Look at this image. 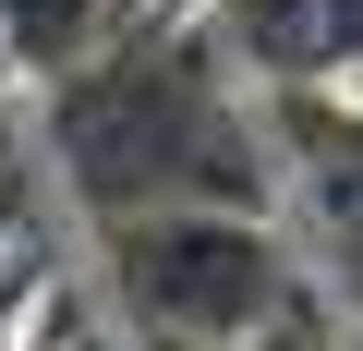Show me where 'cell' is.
<instances>
[{
  "mask_svg": "<svg viewBox=\"0 0 363 351\" xmlns=\"http://www.w3.org/2000/svg\"><path fill=\"white\" fill-rule=\"evenodd\" d=\"M37 157L73 194L85 230L145 218V206H279V121L267 97L218 61V37L194 13H145L133 37H109L85 73H61L37 97Z\"/></svg>",
  "mask_w": 363,
  "mask_h": 351,
  "instance_id": "1",
  "label": "cell"
},
{
  "mask_svg": "<svg viewBox=\"0 0 363 351\" xmlns=\"http://www.w3.org/2000/svg\"><path fill=\"white\" fill-rule=\"evenodd\" d=\"M182 13H194V0H182Z\"/></svg>",
  "mask_w": 363,
  "mask_h": 351,
  "instance_id": "5",
  "label": "cell"
},
{
  "mask_svg": "<svg viewBox=\"0 0 363 351\" xmlns=\"http://www.w3.org/2000/svg\"><path fill=\"white\" fill-rule=\"evenodd\" d=\"M145 13H182V0H0V73H25L37 97L61 73H85L109 37H133Z\"/></svg>",
  "mask_w": 363,
  "mask_h": 351,
  "instance_id": "3",
  "label": "cell"
},
{
  "mask_svg": "<svg viewBox=\"0 0 363 351\" xmlns=\"http://www.w3.org/2000/svg\"><path fill=\"white\" fill-rule=\"evenodd\" d=\"M109 339L133 351H255L315 303V267L291 255L279 206H145L85 230Z\"/></svg>",
  "mask_w": 363,
  "mask_h": 351,
  "instance_id": "2",
  "label": "cell"
},
{
  "mask_svg": "<svg viewBox=\"0 0 363 351\" xmlns=\"http://www.w3.org/2000/svg\"><path fill=\"white\" fill-rule=\"evenodd\" d=\"M25 169H37V145H25V109H13V97H0V194H13V182H25Z\"/></svg>",
  "mask_w": 363,
  "mask_h": 351,
  "instance_id": "4",
  "label": "cell"
}]
</instances>
